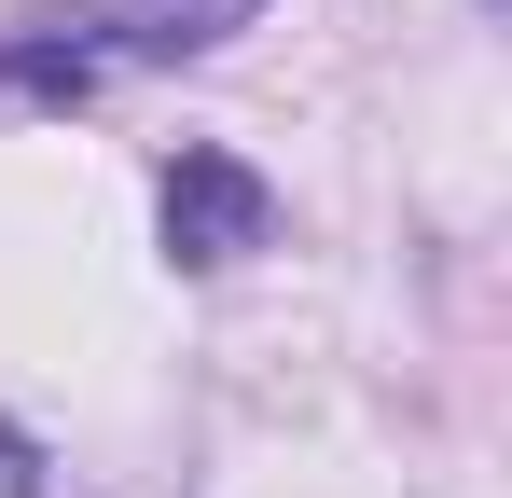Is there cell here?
Here are the masks:
<instances>
[{"label": "cell", "mask_w": 512, "mask_h": 498, "mask_svg": "<svg viewBox=\"0 0 512 498\" xmlns=\"http://www.w3.org/2000/svg\"><path fill=\"white\" fill-rule=\"evenodd\" d=\"M153 222H167L180 277H222V263H250V249L277 236V194H263V166L194 139V153H167V180H153Z\"/></svg>", "instance_id": "2"}, {"label": "cell", "mask_w": 512, "mask_h": 498, "mask_svg": "<svg viewBox=\"0 0 512 498\" xmlns=\"http://www.w3.org/2000/svg\"><path fill=\"white\" fill-rule=\"evenodd\" d=\"M236 28H263V0H70V14H42V42L70 56V70H180V56H222Z\"/></svg>", "instance_id": "1"}, {"label": "cell", "mask_w": 512, "mask_h": 498, "mask_svg": "<svg viewBox=\"0 0 512 498\" xmlns=\"http://www.w3.org/2000/svg\"><path fill=\"white\" fill-rule=\"evenodd\" d=\"M0 498H42V443H28L14 415H0Z\"/></svg>", "instance_id": "3"}]
</instances>
